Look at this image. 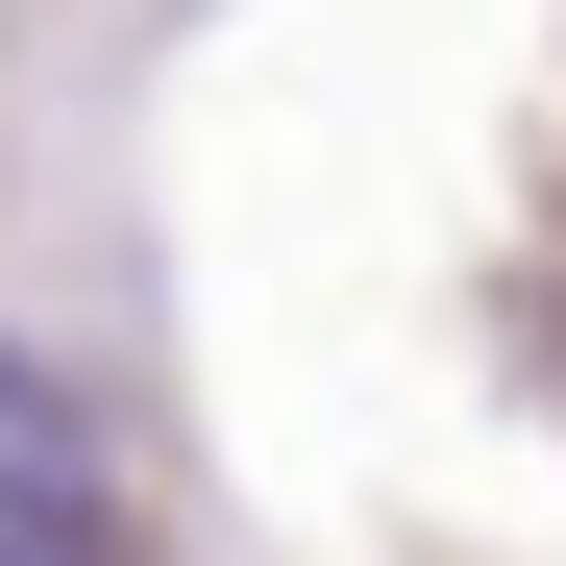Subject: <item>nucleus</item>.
I'll list each match as a JSON object with an SVG mask.
<instances>
[{"mask_svg": "<svg viewBox=\"0 0 566 566\" xmlns=\"http://www.w3.org/2000/svg\"><path fill=\"white\" fill-rule=\"evenodd\" d=\"M124 542V493H99V419L50 395L25 345H0V566H99Z\"/></svg>", "mask_w": 566, "mask_h": 566, "instance_id": "1", "label": "nucleus"}]
</instances>
